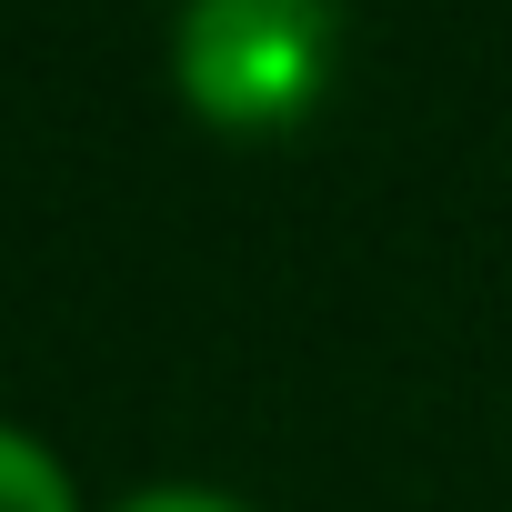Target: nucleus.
<instances>
[{"mask_svg": "<svg viewBox=\"0 0 512 512\" xmlns=\"http://www.w3.org/2000/svg\"><path fill=\"white\" fill-rule=\"evenodd\" d=\"M342 0H181L171 101L211 141H282L342 81Z\"/></svg>", "mask_w": 512, "mask_h": 512, "instance_id": "1", "label": "nucleus"}, {"mask_svg": "<svg viewBox=\"0 0 512 512\" xmlns=\"http://www.w3.org/2000/svg\"><path fill=\"white\" fill-rule=\"evenodd\" d=\"M0 512H91L81 472L61 462V442L31 432V422H11V412H0Z\"/></svg>", "mask_w": 512, "mask_h": 512, "instance_id": "2", "label": "nucleus"}, {"mask_svg": "<svg viewBox=\"0 0 512 512\" xmlns=\"http://www.w3.org/2000/svg\"><path fill=\"white\" fill-rule=\"evenodd\" d=\"M101 512H262V502H241V492H221V482H191V472H161V482H131V492L101 502Z\"/></svg>", "mask_w": 512, "mask_h": 512, "instance_id": "3", "label": "nucleus"}]
</instances>
